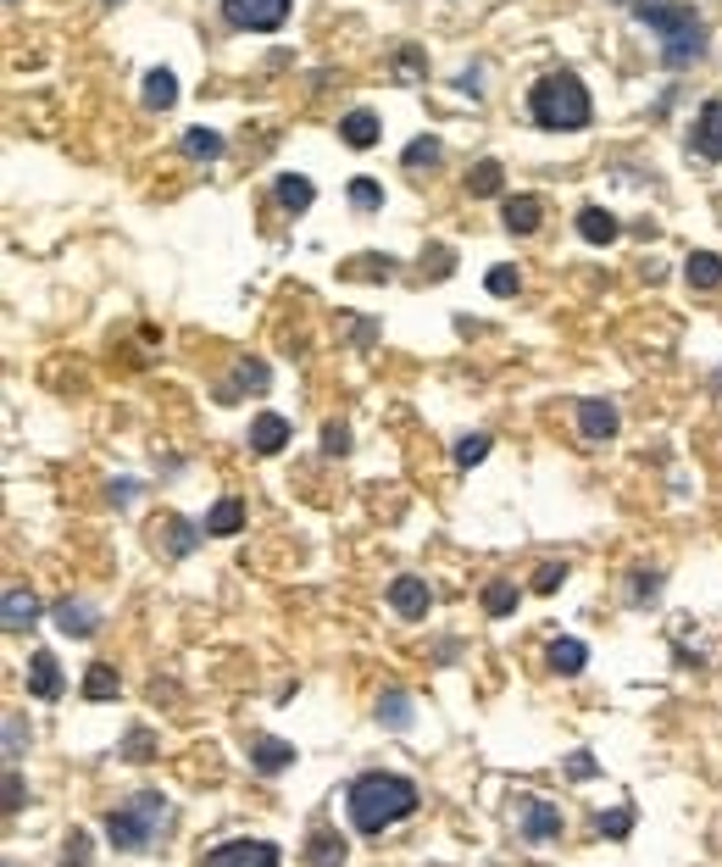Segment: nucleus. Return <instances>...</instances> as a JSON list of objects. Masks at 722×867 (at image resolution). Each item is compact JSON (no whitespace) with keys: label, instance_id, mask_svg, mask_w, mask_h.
Returning a JSON list of instances; mask_svg holds the SVG:
<instances>
[{"label":"nucleus","instance_id":"f257e3e1","mask_svg":"<svg viewBox=\"0 0 722 867\" xmlns=\"http://www.w3.org/2000/svg\"><path fill=\"white\" fill-rule=\"evenodd\" d=\"M350 823L356 834H384L390 823L411 818L417 812V785L401 773H368V778H356L350 785Z\"/></svg>","mask_w":722,"mask_h":867},{"label":"nucleus","instance_id":"f03ea898","mask_svg":"<svg viewBox=\"0 0 722 867\" xmlns=\"http://www.w3.org/2000/svg\"><path fill=\"white\" fill-rule=\"evenodd\" d=\"M528 112H533L539 128H551V134H562V128L578 134V128H589V117H595L584 78H573V72H545V78H539L533 95H528Z\"/></svg>","mask_w":722,"mask_h":867},{"label":"nucleus","instance_id":"7ed1b4c3","mask_svg":"<svg viewBox=\"0 0 722 867\" xmlns=\"http://www.w3.org/2000/svg\"><path fill=\"white\" fill-rule=\"evenodd\" d=\"M640 23L662 40L667 67H684V61H695V56L706 50V23H700L695 7H678V0H645V7H640Z\"/></svg>","mask_w":722,"mask_h":867},{"label":"nucleus","instance_id":"20e7f679","mask_svg":"<svg viewBox=\"0 0 722 867\" xmlns=\"http://www.w3.org/2000/svg\"><path fill=\"white\" fill-rule=\"evenodd\" d=\"M161 796H139V801H128V807H117L112 818H106V840L117 845V851H145L150 845V834H156V823H161Z\"/></svg>","mask_w":722,"mask_h":867},{"label":"nucleus","instance_id":"39448f33","mask_svg":"<svg viewBox=\"0 0 722 867\" xmlns=\"http://www.w3.org/2000/svg\"><path fill=\"white\" fill-rule=\"evenodd\" d=\"M223 18L234 29H250V34H273L290 18V0H223Z\"/></svg>","mask_w":722,"mask_h":867},{"label":"nucleus","instance_id":"423d86ee","mask_svg":"<svg viewBox=\"0 0 722 867\" xmlns=\"http://www.w3.org/2000/svg\"><path fill=\"white\" fill-rule=\"evenodd\" d=\"M201 867H279V845H267V840H228Z\"/></svg>","mask_w":722,"mask_h":867},{"label":"nucleus","instance_id":"0eeeda50","mask_svg":"<svg viewBox=\"0 0 722 867\" xmlns=\"http://www.w3.org/2000/svg\"><path fill=\"white\" fill-rule=\"evenodd\" d=\"M695 156H706V161H722V101H706L700 106V117H695Z\"/></svg>","mask_w":722,"mask_h":867},{"label":"nucleus","instance_id":"6e6552de","mask_svg":"<svg viewBox=\"0 0 722 867\" xmlns=\"http://www.w3.org/2000/svg\"><path fill=\"white\" fill-rule=\"evenodd\" d=\"M29 696H34V701H56V696H61V667H56L50 651H34V656H29Z\"/></svg>","mask_w":722,"mask_h":867},{"label":"nucleus","instance_id":"1a4fd4ad","mask_svg":"<svg viewBox=\"0 0 722 867\" xmlns=\"http://www.w3.org/2000/svg\"><path fill=\"white\" fill-rule=\"evenodd\" d=\"M556 834H562V812H556V807H545V801H528V807H522V840L545 845V840H556Z\"/></svg>","mask_w":722,"mask_h":867},{"label":"nucleus","instance_id":"9d476101","mask_svg":"<svg viewBox=\"0 0 722 867\" xmlns=\"http://www.w3.org/2000/svg\"><path fill=\"white\" fill-rule=\"evenodd\" d=\"M284 446H290V423H284V417H273V412H261V417L250 423V451L273 457V451H284Z\"/></svg>","mask_w":722,"mask_h":867},{"label":"nucleus","instance_id":"9b49d317","mask_svg":"<svg viewBox=\"0 0 722 867\" xmlns=\"http://www.w3.org/2000/svg\"><path fill=\"white\" fill-rule=\"evenodd\" d=\"M390 606H395L401 618H422V612H428V584L411 578V573L395 578V584H390Z\"/></svg>","mask_w":722,"mask_h":867},{"label":"nucleus","instance_id":"f8f14e48","mask_svg":"<svg viewBox=\"0 0 722 867\" xmlns=\"http://www.w3.org/2000/svg\"><path fill=\"white\" fill-rule=\"evenodd\" d=\"M578 428L589 434V440H611V434H617V412L606 401H578Z\"/></svg>","mask_w":722,"mask_h":867},{"label":"nucleus","instance_id":"ddd939ff","mask_svg":"<svg viewBox=\"0 0 722 867\" xmlns=\"http://www.w3.org/2000/svg\"><path fill=\"white\" fill-rule=\"evenodd\" d=\"M539 217H545V201H539V195H511L506 201V228L511 234H533Z\"/></svg>","mask_w":722,"mask_h":867},{"label":"nucleus","instance_id":"4468645a","mask_svg":"<svg viewBox=\"0 0 722 867\" xmlns=\"http://www.w3.org/2000/svg\"><path fill=\"white\" fill-rule=\"evenodd\" d=\"M250 762H256V773H284V767L295 762V745H284V740H256V745H250Z\"/></svg>","mask_w":722,"mask_h":867},{"label":"nucleus","instance_id":"2eb2a0df","mask_svg":"<svg viewBox=\"0 0 722 867\" xmlns=\"http://www.w3.org/2000/svg\"><path fill=\"white\" fill-rule=\"evenodd\" d=\"M172 101H178L172 72H167V67H150V72H145V106H150V112H167Z\"/></svg>","mask_w":722,"mask_h":867},{"label":"nucleus","instance_id":"dca6fc26","mask_svg":"<svg viewBox=\"0 0 722 867\" xmlns=\"http://www.w3.org/2000/svg\"><path fill=\"white\" fill-rule=\"evenodd\" d=\"M578 234H584L589 245H611V239H617V217L600 212V206H584V212H578Z\"/></svg>","mask_w":722,"mask_h":867},{"label":"nucleus","instance_id":"f3484780","mask_svg":"<svg viewBox=\"0 0 722 867\" xmlns=\"http://www.w3.org/2000/svg\"><path fill=\"white\" fill-rule=\"evenodd\" d=\"M56 623H61V634H78V640H89V634L101 629V618H89V606H78V600L56 606Z\"/></svg>","mask_w":722,"mask_h":867},{"label":"nucleus","instance_id":"a211bd4d","mask_svg":"<svg viewBox=\"0 0 722 867\" xmlns=\"http://www.w3.org/2000/svg\"><path fill=\"white\" fill-rule=\"evenodd\" d=\"M339 134H345V145L368 150V145H379V117H373V112H350V117L339 123Z\"/></svg>","mask_w":722,"mask_h":867},{"label":"nucleus","instance_id":"6ab92c4d","mask_svg":"<svg viewBox=\"0 0 722 867\" xmlns=\"http://www.w3.org/2000/svg\"><path fill=\"white\" fill-rule=\"evenodd\" d=\"M684 273H689V284H695V290H717V284H722V262H717L711 250H695Z\"/></svg>","mask_w":722,"mask_h":867},{"label":"nucleus","instance_id":"aec40b11","mask_svg":"<svg viewBox=\"0 0 722 867\" xmlns=\"http://www.w3.org/2000/svg\"><path fill=\"white\" fill-rule=\"evenodd\" d=\"M112 696H117V673L106 662H95L83 673V701H112Z\"/></svg>","mask_w":722,"mask_h":867},{"label":"nucleus","instance_id":"412c9836","mask_svg":"<svg viewBox=\"0 0 722 867\" xmlns=\"http://www.w3.org/2000/svg\"><path fill=\"white\" fill-rule=\"evenodd\" d=\"M273 195H279V201H284L290 212H306V206L317 201V190H312V179H295V172H284V179H279V190H273Z\"/></svg>","mask_w":722,"mask_h":867},{"label":"nucleus","instance_id":"4be33fe9","mask_svg":"<svg viewBox=\"0 0 722 867\" xmlns=\"http://www.w3.org/2000/svg\"><path fill=\"white\" fill-rule=\"evenodd\" d=\"M306 862L312 867H345V840L339 834H317L312 851H306Z\"/></svg>","mask_w":722,"mask_h":867},{"label":"nucleus","instance_id":"5701e85b","mask_svg":"<svg viewBox=\"0 0 722 867\" xmlns=\"http://www.w3.org/2000/svg\"><path fill=\"white\" fill-rule=\"evenodd\" d=\"M500 184H506L500 161H478V167L467 172V190H473V195H500Z\"/></svg>","mask_w":722,"mask_h":867},{"label":"nucleus","instance_id":"b1692460","mask_svg":"<svg viewBox=\"0 0 722 867\" xmlns=\"http://www.w3.org/2000/svg\"><path fill=\"white\" fill-rule=\"evenodd\" d=\"M239 523H245V506H239L234 495H228V500H217V506H212V517H206V529H212V534H234Z\"/></svg>","mask_w":722,"mask_h":867},{"label":"nucleus","instance_id":"393cba45","mask_svg":"<svg viewBox=\"0 0 722 867\" xmlns=\"http://www.w3.org/2000/svg\"><path fill=\"white\" fill-rule=\"evenodd\" d=\"M34 618H40V606H34V595L12 589V595H7V629H23V623H34Z\"/></svg>","mask_w":722,"mask_h":867},{"label":"nucleus","instance_id":"a878e982","mask_svg":"<svg viewBox=\"0 0 722 867\" xmlns=\"http://www.w3.org/2000/svg\"><path fill=\"white\" fill-rule=\"evenodd\" d=\"M511 606H517V589H511L506 578H495V584L484 589V612H489V618H506Z\"/></svg>","mask_w":722,"mask_h":867},{"label":"nucleus","instance_id":"bb28decb","mask_svg":"<svg viewBox=\"0 0 722 867\" xmlns=\"http://www.w3.org/2000/svg\"><path fill=\"white\" fill-rule=\"evenodd\" d=\"M433 161H439V139H433V134H422V139L406 145V167H411V172H428Z\"/></svg>","mask_w":722,"mask_h":867},{"label":"nucleus","instance_id":"cd10ccee","mask_svg":"<svg viewBox=\"0 0 722 867\" xmlns=\"http://www.w3.org/2000/svg\"><path fill=\"white\" fill-rule=\"evenodd\" d=\"M551 667L573 678V673L584 667V645H578V640H556V645H551Z\"/></svg>","mask_w":722,"mask_h":867},{"label":"nucleus","instance_id":"c85d7f7f","mask_svg":"<svg viewBox=\"0 0 722 867\" xmlns=\"http://www.w3.org/2000/svg\"><path fill=\"white\" fill-rule=\"evenodd\" d=\"M350 206H356V212H373V206H384V190H379L373 179H356V184H350Z\"/></svg>","mask_w":722,"mask_h":867},{"label":"nucleus","instance_id":"c756f323","mask_svg":"<svg viewBox=\"0 0 722 867\" xmlns=\"http://www.w3.org/2000/svg\"><path fill=\"white\" fill-rule=\"evenodd\" d=\"M379 723H390V729H406L411 723V707H406V696L395 689V696H384V707H379Z\"/></svg>","mask_w":722,"mask_h":867},{"label":"nucleus","instance_id":"7c9ffc66","mask_svg":"<svg viewBox=\"0 0 722 867\" xmlns=\"http://www.w3.org/2000/svg\"><path fill=\"white\" fill-rule=\"evenodd\" d=\"M190 545H195V529L184 523V517H167V551H172V556H184Z\"/></svg>","mask_w":722,"mask_h":867},{"label":"nucleus","instance_id":"2f4dec72","mask_svg":"<svg viewBox=\"0 0 722 867\" xmlns=\"http://www.w3.org/2000/svg\"><path fill=\"white\" fill-rule=\"evenodd\" d=\"M184 150H190V156H206V161H212V156H223V139H217L212 128H195V134H184Z\"/></svg>","mask_w":722,"mask_h":867},{"label":"nucleus","instance_id":"473e14b6","mask_svg":"<svg viewBox=\"0 0 722 867\" xmlns=\"http://www.w3.org/2000/svg\"><path fill=\"white\" fill-rule=\"evenodd\" d=\"M484 457H489V434H473V440L456 446V462H462V468H473V462H484Z\"/></svg>","mask_w":722,"mask_h":867},{"label":"nucleus","instance_id":"72a5a7b5","mask_svg":"<svg viewBox=\"0 0 722 867\" xmlns=\"http://www.w3.org/2000/svg\"><path fill=\"white\" fill-rule=\"evenodd\" d=\"M595 829H600V834H611V840H622L628 829H634V812H628V807H622V812H611V818H600Z\"/></svg>","mask_w":722,"mask_h":867},{"label":"nucleus","instance_id":"f704fd0d","mask_svg":"<svg viewBox=\"0 0 722 867\" xmlns=\"http://www.w3.org/2000/svg\"><path fill=\"white\" fill-rule=\"evenodd\" d=\"M323 451H328V457L350 451V434H345V423H328V428H323Z\"/></svg>","mask_w":722,"mask_h":867},{"label":"nucleus","instance_id":"c9c22d12","mask_svg":"<svg viewBox=\"0 0 722 867\" xmlns=\"http://www.w3.org/2000/svg\"><path fill=\"white\" fill-rule=\"evenodd\" d=\"M123 756H128V762H150V734H145V729H134V734H128V745H123Z\"/></svg>","mask_w":722,"mask_h":867},{"label":"nucleus","instance_id":"e433bc0d","mask_svg":"<svg viewBox=\"0 0 722 867\" xmlns=\"http://www.w3.org/2000/svg\"><path fill=\"white\" fill-rule=\"evenodd\" d=\"M517 284H522V279H517V268H495V273H489V290H495V295H511Z\"/></svg>","mask_w":722,"mask_h":867},{"label":"nucleus","instance_id":"4c0bfd02","mask_svg":"<svg viewBox=\"0 0 722 867\" xmlns=\"http://www.w3.org/2000/svg\"><path fill=\"white\" fill-rule=\"evenodd\" d=\"M89 862V845H83V834L72 829V840H67V867H83Z\"/></svg>","mask_w":722,"mask_h":867},{"label":"nucleus","instance_id":"58836bf2","mask_svg":"<svg viewBox=\"0 0 722 867\" xmlns=\"http://www.w3.org/2000/svg\"><path fill=\"white\" fill-rule=\"evenodd\" d=\"M18 801H23V778L12 773V778H7V812H18Z\"/></svg>","mask_w":722,"mask_h":867},{"label":"nucleus","instance_id":"ea45409f","mask_svg":"<svg viewBox=\"0 0 722 867\" xmlns=\"http://www.w3.org/2000/svg\"><path fill=\"white\" fill-rule=\"evenodd\" d=\"M7 740H12V745H7V751H12V756H18V751H23V723H18V718H7Z\"/></svg>","mask_w":722,"mask_h":867},{"label":"nucleus","instance_id":"a19ab883","mask_svg":"<svg viewBox=\"0 0 722 867\" xmlns=\"http://www.w3.org/2000/svg\"><path fill=\"white\" fill-rule=\"evenodd\" d=\"M617 7H634V12H640V7H645V0H617Z\"/></svg>","mask_w":722,"mask_h":867}]
</instances>
